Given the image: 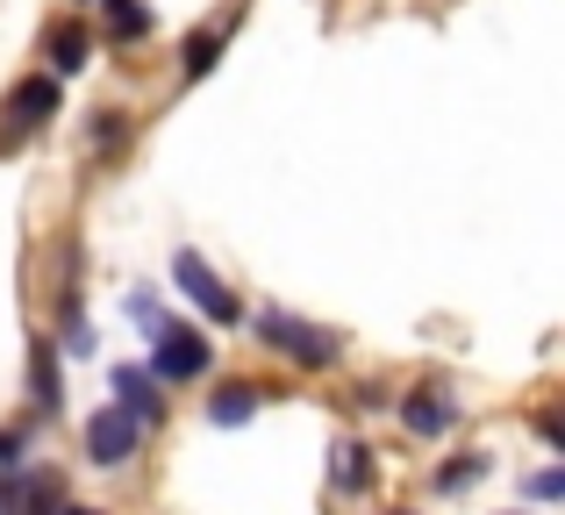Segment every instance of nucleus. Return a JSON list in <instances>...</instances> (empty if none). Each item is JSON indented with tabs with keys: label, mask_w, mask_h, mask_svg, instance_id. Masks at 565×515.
I'll return each instance as SVG.
<instances>
[{
	"label": "nucleus",
	"mask_w": 565,
	"mask_h": 515,
	"mask_svg": "<svg viewBox=\"0 0 565 515\" xmlns=\"http://www.w3.org/2000/svg\"><path fill=\"white\" fill-rule=\"evenodd\" d=\"M22 459H29V422H8L0 430V473H14Z\"/></svg>",
	"instance_id": "17"
},
{
	"label": "nucleus",
	"mask_w": 565,
	"mask_h": 515,
	"mask_svg": "<svg viewBox=\"0 0 565 515\" xmlns=\"http://www.w3.org/2000/svg\"><path fill=\"white\" fill-rule=\"evenodd\" d=\"M137 444H143V422H129L115 401L86 422V465H100V473H108V465H129V459H137Z\"/></svg>",
	"instance_id": "5"
},
{
	"label": "nucleus",
	"mask_w": 565,
	"mask_h": 515,
	"mask_svg": "<svg viewBox=\"0 0 565 515\" xmlns=\"http://www.w3.org/2000/svg\"><path fill=\"white\" fill-rule=\"evenodd\" d=\"M222 43H230V22H201L180 43V72H186V79H207V72H215V57H222Z\"/></svg>",
	"instance_id": "12"
},
{
	"label": "nucleus",
	"mask_w": 565,
	"mask_h": 515,
	"mask_svg": "<svg viewBox=\"0 0 565 515\" xmlns=\"http://www.w3.org/2000/svg\"><path fill=\"white\" fill-rule=\"evenodd\" d=\"M108 379H115V394H122L115 408H122L129 422H143V430H151V422H166V387H158L143 365H115Z\"/></svg>",
	"instance_id": "6"
},
{
	"label": "nucleus",
	"mask_w": 565,
	"mask_h": 515,
	"mask_svg": "<svg viewBox=\"0 0 565 515\" xmlns=\"http://www.w3.org/2000/svg\"><path fill=\"white\" fill-rule=\"evenodd\" d=\"M65 108V79H51V72H29V79L8 86V108H0V151H14L22 137H36L51 115Z\"/></svg>",
	"instance_id": "3"
},
{
	"label": "nucleus",
	"mask_w": 565,
	"mask_h": 515,
	"mask_svg": "<svg viewBox=\"0 0 565 515\" xmlns=\"http://www.w3.org/2000/svg\"><path fill=\"white\" fill-rule=\"evenodd\" d=\"M330 487L337 494H365V487H373V451H365V444H344L330 459Z\"/></svg>",
	"instance_id": "14"
},
{
	"label": "nucleus",
	"mask_w": 565,
	"mask_h": 515,
	"mask_svg": "<svg viewBox=\"0 0 565 515\" xmlns=\"http://www.w3.org/2000/svg\"><path fill=\"white\" fill-rule=\"evenodd\" d=\"M29 408L36 416H57L65 408V373H57V351H51V336H29Z\"/></svg>",
	"instance_id": "7"
},
{
	"label": "nucleus",
	"mask_w": 565,
	"mask_h": 515,
	"mask_svg": "<svg viewBox=\"0 0 565 515\" xmlns=\"http://www.w3.org/2000/svg\"><path fill=\"white\" fill-rule=\"evenodd\" d=\"M265 401H273V394H265L258 379H222L215 401H207V422H215V430H236V422H250Z\"/></svg>",
	"instance_id": "10"
},
{
	"label": "nucleus",
	"mask_w": 565,
	"mask_h": 515,
	"mask_svg": "<svg viewBox=\"0 0 565 515\" xmlns=\"http://www.w3.org/2000/svg\"><path fill=\"white\" fill-rule=\"evenodd\" d=\"M530 494H537V502H558L565 494V465H544V473L530 480Z\"/></svg>",
	"instance_id": "18"
},
{
	"label": "nucleus",
	"mask_w": 565,
	"mask_h": 515,
	"mask_svg": "<svg viewBox=\"0 0 565 515\" xmlns=\"http://www.w3.org/2000/svg\"><path fill=\"white\" fill-rule=\"evenodd\" d=\"M207 365H215V344H207L193 322H180V315H158V322H151V365H143V373H151L158 387L207 379Z\"/></svg>",
	"instance_id": "2"
},
{
	"label": "nucleus",
	"mask_w": 565,
	"mask_h": 515,
	"mask_svg": "<svg viewBox=\"0 0 565 515\" xmlns=\"http://www.w3.org/2000/svg\"><path fill=\"white\" fill-rule=\"evenodd\" d=\"M86 8H94V0H86Z\"/></svg>",
	"instance_id": "24"
},
{
	"label": "nucleus",
	"mask_w": 565,
	"mask_h": 515,
	"mask_svg": "<svg viewBox=\"0 0 565 515\" xmlns=\"http://www.w3.org/2000/svg\"><path fill=\"white\" fill-rule=\"evenodd\" d=\"M401 422H408V437H444L458 422V401L444 387H415V394H401Z\"/></svg>",
	"instance_id": "8"
},
{
	"label": "nucleus",
	"mask_w": 565,
	"mask_h": 515,
	"mask_svg": "<svg viewBox=\"0 0 565 515\" xmlns=\"http://www.w3.org/2000/svg\"><path fill=\"white\" fill-rule=\"evenodd\" d=\"M172 279H180V293H186L193 308H201L207 322H222V330H230V322H244L236 293L222 287V272H215V265H207L201 251H172Z\"/></svg>",
	"instance_id": "4"
},
{
	"label": "nucleus",
	"mask_w": 565,
	"mask_h": 515,
	"mask_svg": "<svg viewBox=\"0 0 565 515\" xmlns=\"http://www.w3.org/2000/svg\"><path fill=\"white\" fill-rule=\"evenodd\" d=\"M487 473H494V459H487V451H466V459L437 465V487H444V494H466L472 480H487Z\"/></svg>",
	"instance_id": "15"
},
{
	"label": "nucleus",
	"mask_w": 565,
	"mask_h": 515,
	"mask_svg": "<svg viewBox=\"0 0 565 515\" xmlns=\"http://www.w3.org/2000/svg\"><path fill=\"white\" fill-rule=\"evenodd\" d=\"M537 437H544L552 451H565V416H552V408H544V416H537Z\"/></svg>",
	"instance_id": "20"
},
{
	"label": "nucleus",
	"mask_w": 565,
	"mask_h": 515,
	"mask_svg": "<svg viewBox=\"0 0 565 515\" xmlns=\"http://www.w3.org/2000/svg\"><path fill=\"white\" fill-rule=\"evenodd\" d=\"M57 515H100V508H57Z\"/></svg>",
	"instance_id": "21"
},
{
	"label": "nucleus",
	"mask_w": 565,
	"mask_h": 515,
	"mask_svg": "<svg viewBox=\"0 0 565 515\" xmlns=\"http://www.w3.org/2000/svg\"><path fill=\"white\" fill-rule=\"evenodd\" d=\"M394 515H408V508H394Z\"/></svg>",
	"instance_id": "23"
},
{
	"label": "nucleus",
	"mask_w": 565,
	"mask_h": 515,
	"mask_svg": "<svg viewBox=\"0 0 565 515\" xmlns=\"http://www.w3.org/2000/svg\"><path fill=\"white\" fill-rule=\"evenodd\" d=\"M250 330H258V344L273 351V358L301 365V373H330V365L344 358V336L322 330V322H308V315H294V308H258Z\"/></svg>",
	"instance_id": "1"
},
{
	"label": "nucleus",
	"mask_w": 565,
	"mask_h": 515,
	"mask_svg": "<svg viewBox=\"0 0 565 515\" xmlns=\"http://www.w3.org/2000/svg\"><path fill=\"white\" fill-rule=\"evenodd\" d=\"M129 322H137V330H151V322H158V293H129Z\"/></svg>",
	"instance_id": "19"
},
{
	"label": "nucleus",
	"mask_w": 565,
	"mask_h": 515,
	"mask_svg": "<svg viewBox=\"0 0 565 515\" xmlns=\"http://www.w3.org/2000/svg\"><path fill=\"white\" fill-rule=\"evenodd\" d=\"M86 137H94V151H122V143H129V115H122V108H108L94 129H86Z\"/></svg>",
	"instance_id": "16"
},
{
	"label": "nucleus",
	"mask_w": 565,
	"mask_h": 515,
	"mask_svg": "<svg viewBox=\"0 0 565 515\" xmlns=\"http://www.w3.org/2000/svg\"><path fill=\"white\" fill-rule=\"evenodd\" d=\"M43 51H51V79H72V72L94 65V36L79 22H51L43 29Z\"/></svg>",
	"instance_id": "11"
},
{
	"label": "nucleus",
	"mask_w": 565,
	"mask_h": 515,
	"mask_svg": "<svg viewBox=\"0 0 565 515\" xmlns=\"http://www.w3.org/2000/svg\"><path fill=\"white\" fill-rule=\"evenodd\" d=\"M0 515H8V480H0Z\"/></svg>",
	"instance_id": "22"
},
{
	"label": "nucleus",
	"mask_w": 565,
	"mask_h": 515,
	"mask_svg": "<svg viewBox=\"0 0 565 515\" xmlns=\"http://www.w3.org/2000/svg\"><path fill=\"white\" fill-rule=\"evenodd\" d=\"M94 8H108V36L115 43H143L158 29V14L143 8V0H94Z\"/></svg>",
	"instance_id": "13"
},
{
	"label": "nucleus",
	"mask_w": 565,
	"mask_h": 515,
	"mask_svg": "<svg viewBox=\"0 0 565 515\" xmlns=\"http://www.w3.org/2000/svg\"><path fill=\"white\" fill-rule=\"evenodd\" d=\"M57 508H65V473H51V465H36L8 487V515H57Z\"/></svg>",
	"instance_id": "9"
}]
</instances>
